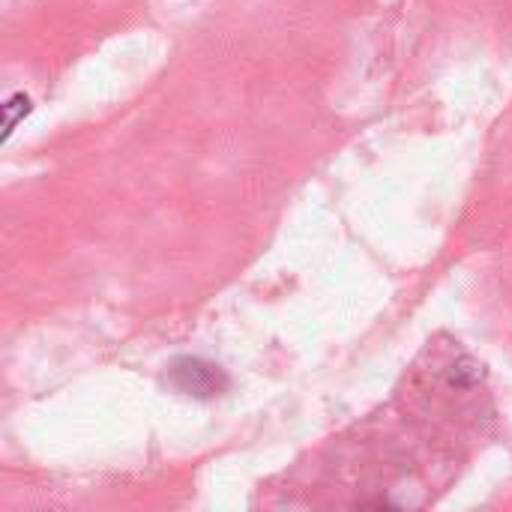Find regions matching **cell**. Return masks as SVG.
<instances>
[{"instance_id":"cell-1","label":"cell","mask_w":512,"mask_h":512,"mask_svg":"<svg viewBox=\"0 0 512 512\" xmlns=\"http://www.w3.org/2000/svg\"><path fill=\"white\" fill-rule=\"evenodd\" d=\"M171 381L180 393L195 396V399H213L228 390V375L204 360L195 357H180L171 366Z\"/></svg>"},{"instance_id":"cell-2","label":"cell","mask_w":512,"mask_h":512,"mask_svg":"<svg viewBox=\"0 0 512 512\" xmlns=\"http://www.w3.org/2000/svg\"><path fill=\"white\" fill-rule=\"evenodd\" d=\"M30 96H24V93H15L12 99H6V105H3V114H6V123H3V141H9V135L15 132V126H18V120L21 117H27L30 114Z\"/></svg>"}]
</instances>
